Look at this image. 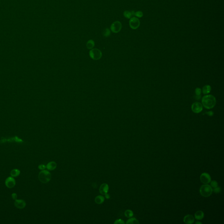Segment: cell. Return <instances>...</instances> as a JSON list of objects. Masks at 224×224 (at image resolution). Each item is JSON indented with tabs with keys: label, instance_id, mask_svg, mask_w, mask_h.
Listing matches in <instances>:
<instances>
[{
	"label": "cell",
	"instance_id": "6da1fadb",
	"mask_svg": "<svg viewBox=\"0 0 224 224\" xmlns=\"http://www.w3.org/2000/svg\"><path fill=\"white\" fill-rule=\"evenodd\" d=\"M202 103L203 106L207 109H211L216 105V100L214 96L212 95H205L202 98Z\"/></svg>",
	"mask_w": 224,
	"mask_h": 224
},
{
	"label": "cell",
	"instance_id": "7a4b0ae2",
	"mask_svg": "<svg viewBox=\"0 0 224 224\" xmlns=\"http://www.w3.org/2000/svg\"><path fill=\"white\" fill-rule=\"evenodd\" d=\"M38 178L39 181L42 183H48L51 180V173L48 171L43 170L39 173Z\"/></svg>",
	"mask_w": 224,
	"mask_h": 224
},
{
	"label": "cell",
	"instance_id": "3957f363",
	"mask_svg": "<svg viewBox=\"0 0 224 224\" xmlns=\"http://www.w3.org/2000/svg\"><path fill=\"white\" fill-rule=\"evenodd\" d=\"M213 192L212 187L208 184H205L202 185L200 187V194L203 197H209L212 195Z\"/></svg>",
	"mask_w": 224,
	"mask_h": 224
},
{
	"label": "cell",
	"instance_id": "277c9868",
	"mask_svg": "<svg viewBox=\"0 0 224 224\" xmlns=\"http://www.w3.org/2000/svg\"><path fill=\"white\" fill-rule=\"evenodd\" d=\"M122 29V24L119 21H117L112 23L110 26V30L112 32L117 33L119 32Z\"/></svg>",
	"mask_w": 224,
	"mask_h": 224
},
{
	"label": "cell",
	"instance_id": "5b68a950",
	"mask_svg": "<svg viewBox=\"0 0 224 224\" xmlns=\"http://www.w3.org/2000/svg\"><path fill=\"white\" fill-rule=\"evenodd\" d=\"M89 55L91 58L94 60H99L102 56L101 51L96 48L92 49L89 52Z\"/></svg>",
	"mask_w": 224,
	"mask_h": 224
},
{
	"label": "cell",
	"instance_id": "8992f818",
	"mask_svg": "<svg viewBox=\"0 0 224 224\" xmlns=\"http://www.w3.org/2000/svg\"><path fill=\"white\" fill-rule=\"evenodd\" d=\"M140 22L139 19L136 17H132L130 20L129 25L132 29H137L140 26Z\"/></svg>",
	"mask_w": 224,
	"mask_h": 224
},
{
	"label": "cell",
	"instance_id": "52a82bcc",
	"mask_svg": "<svg viewBox=\"0 0 224 224\" xmlns=\"http://www.w3.org/2000/svg\"><path fill=\"white\" fill-rule=\"evenodd\" d=\"M191 109L194 113H199L203 110V105L199 102H194L192 105Z\"/></svg>",
	"mask_w": 224,
	"mask_h": 224
},
{
	"label": "cell",
	"instance_id": "ba28073f",
	"mask_svg": "<svg viewBox=\"0 0 224 224\" xmlns=\"http://www.w3.org/2000/svg\"><path fill=\"white\" fill-rule=\"evenodd\" d=\"M200 180L202 183H203L205 184H207L211 182V177L209 174L204 173H202L200 175Z\"/></svg>",
	"mask_w": 224,
	"mask_h": 224
},
{
	"label": "cell",
	"instance_id": "9c48e42d",
	"mask_svg": "<svg viewBox=\"0 0 224 224\" xmlns=\"http://www.w3.org/2000/svg\"><path fill=\"white\" fill-rule=\"evenodd\" d=\"M5 184L7 188H12L15 187L16 182L13 177H8L5 180Z\"/></svg>",
	"mask_w": 224,
	"mask_h": 224
},
{
	"label": "cell",
	"instance_id": "30bf717a",
	"mask_svg": "<svg viewBox=\"0 0 224 224\" xmlns=\"http://www.w3.org/2000/svg\"><path fill=\"white\" fill-rule=\"evenodd\" d=\"M14 205L15 207L19 209H23L26 206V202L23 200H15Z\"/></svg>",
	"mask_w": 224,
	"mask_h": 224
},
{
	"label": "cell",
	"instance_id": "8fae6325",
	"mask_svg": "<svg viewBox=\"0 0 224 224\" xmlns=\"http://www.w3.org/2000/svg\"><path fill=\"white\" fill-rule=\"evenodd\" d=\"M183 221L186 224H192L194 222V218L192 215L188 214L184 218Z\"/></svg>",
	"mask_w": 224,
	"mask_h": 224
},
{
	"label": "cell",
	"instance_id": "7c38bea8",
	"mask_svg": "<svg viewBox=\"0 0 224 224\" xmlns=\"http://www.w3.org/2000/svg\"><path fill=\"white\" fill-rule=\"evenodd\" d=\"M109 190V186L106 183H103L100 186V192L102 194L104 195L107 193Z\"/></svg>",
	"mask_w": 224,
	"mask_h": 224
},
{
	"label": "cell",
	"instance_id": "4fadbf2b",
	"mask_svg": "<svg viewBox=\"0 0 224 224\" xmlns=\"http://www.w3.org/2000/svg\"><path fill=\"white\" fill-rule=\"evenodd\" d=\"M56 164L54 162H50L47 164L46 168L49 170H53L56 167Z\"/></svg>",
	"mask_w": 224,
	"mask_h": 224
},
{
	"label": "cell",
	"instance_id": "5bb4252c",
	"mask_svg": "<svg viewBox=\"0 0 224 224\" xmlns=\"http://www.w3.org/2000/svg\"><path fill=\"white\" fill-rule=\"evenodd\" d=\"M195 218L198 220H200L204 218V213L201 211H198L195 213Z\"/></svg>",
	"mask_w": 224,
	"mask_h": 224
},
{
	"label": "cell",
	"instance_id": "9a60e30c",
	"mask_svg": "<svg viewBox=\"0 0 224 224\" xmlns=\"http://www.w3.org/2000/svg\"><path fill=\"white\" fill-rule=\"evenodd\" d=\"M105 198L102 196H98L95 197V202L97 204H101L104 201Z\"/></svg>",
	"mask_w": 224,
	"mask_h": 224
},
{
	"label": "cell",
	"instance_id": "2e32d148",
	"mask_svg": "<svg viewBox=\"0 0 224 224\" xmlns=\"http://www.w3.org/2000/svg\"><path fill=\"white\" fill-rule=\"evenodd\" d=\"M195 99L197 100H199L200 99L201 97V90L200 88H196L195 91Z\"/></svg>",
	"mask_w": 224,
	"mask_h": 224
},
{
	"label": "cell",
	"instance_id": "e0dca14e",
	"mask_svg": "<svg viewBox=\"0 0 224 224\" xmlns=\"http://www.w3.org/2000/svg\"><path fill=\"white\" fill-rule=\"evenodd\" d=\"M20 174V171L18 169H14L11 171L10 174L12 177H17Z\"/></svg>",
	"mask_w": 224,
	"mask_h": 224
},
{
	"label": "cell",
	"instance_id": "ac0fdd59",
	"mask_svg": "<svg viewBox=\"0 0 224 224\" xmlns=\"http://www.w3.org/2000/svg\"><path fill=\"white\" fill-rule=\"evenodd\" d=\"M211 91V87L209 85H205L203 88L202 92L204 94H207L210 93Z\"/></svg>",
	"mask_w": 224,
	"mask_h": 224
},
{
	"label": "cell",
	"instance_id": "d6986e66",
	"mask_svg": "<svg viewBox=\"0 0 224 224\" xmlns=\"http://www.w3.org/2000/svg\"><path fill=\"white\" fill-rule=\"evenodd\" d=\"M94 46H95V43L92 39L89 40L86 44V46H87V48L88 49H93Z\"/></svg>",
	"mask_w": 224,
	"mask_h": 224
},
{
	"label": "cell",
	"instance_id": "ffe728a7",
	"mask_svg": "<svg viewBox=\"0 0 224 224\" xmlns=\"http://www.w3.org/2000/svg\"><path fill=\"white\" fill-rule=\"evenodd\" d=\"M127 224H139V222L137 219L134 218H132L127 221Z\"/></svg>",
	"mask_w": 224,
	"mask_h": 224
},
{
	"label": "cell",
	"instance_id": "44dd1931",
	"mask_svg": "<svg viewBox=\"0 0 224 224\" xmlns=\"http://www.w3.org/2000/svg\"><path fill=\"white\" fill-rule=\"evenodd\" d=\"M125 215L127 218H131L134 215V213L131 210H127L125 212Z\"/></svg>",
	"mask_w": 224,
	"mask_h": 224
},
{
	"label": "cell",
	"instance_id": "7402d4cb",
	"mask_svg": "<svg viewBox=\"0 0 224 224\" xmlns=\"http://www.w3.org/2000/svg\"><path fill=\"white\" fill-rule=\"evenodd\" d=\"M110 30L108 28H106L103 32V36L106 37H109L110 35Z\"/></svg>",
	"mask_w": 224,
	"mask_h": 224
},
{
	"label": "cell",
	"instance_id": "603a6c76",
	"mask_svg": "<svg viewBox=\"0 0 224 224\" xmlns=\"http://www.w3.org/2000/svg\"><path fill=\"white\" fill-rule=\"evenodd\" d=\"M124 15L125 18H126L127 19H130L132 16L131 12L128 11H124Z\"/></svg>",
	"mask_w": 224,
	"mask_h": 224
},
{
	"label": "cell",
	"instance_id": "cb8c5ba5",
	"mask_svg": "<svg viewBox=\"0 0 224 224\" xmlns=\"http://www.w3.org/2000/svg\"><path fill=\"white\" fill-rule=\"evenodd\" d=\"M211 186H212V187L214 188L218 187V183H217V181H216L215 180L212 181H211Z\"/></svg>",
	"mask_w": 224,
	"mask_h": 224
},
{
	"label": "cell",
	"instance_id": "d4e9b609",
	"mask_svg": "<svg viewBox=\"0 0 224 224\" xmlns=\"http://www.w3.org/2000/svg\"><path fill=\"white\" fill-rule=\"evenodd\" d=\"M135 15L137 17L141 18L143 16V13L141 11H138V12H135Z\"/></svg>",
	"mask_w": 224,
	"mask_h": 224
},
{
	"label": "cell",
	"instance_id": "484cf974",
	"mask_svg": "<svg viewBox=\"0 0 224 224\" xmlns=\"http://www.w3.org/2000/svg\"><path fill=\"white\" fill-rule=\"evenodd\" d=\"M213 191H214V192L215 193H219L221 191V189L219 187H217L214 188V190H213Z\"/></svg>",
	"mask_w": 224,
	"mask_h": 224
},
{
	"label": "cell",
	"instance_id": "4316f807",
	"mask_svg": "<svg viewBox=\"0 0 224 224\" xmlns=\"http://www.w3.org/2000/svg\"><path fill=\"white\" fill-rule=\"evenodd\" d=\"M114 224H124V222L121 219H118L115 221Z\"/></svg>",
	"mask_w": 224,
	"mask_h": 224
},
{
	"label": "cell",
	"instance_id": "83f0119b",
	"mask_svg": "<svg viewBox=\"0 0 224 224\" xmlns=\"http://www.w3.org/2000/svg\"><path fill=\"white\" fill-rule=\"evenodd\" d=\"M38 168H39L40 170H44L46 168V166H45L44 165H43V164H41V165H40L38 166Z\"/></svg>",
	"mask_w": 224,
	"mask_h": 224
},
{
	"label": "cell",
	"instance_id": "f1b7e54d",
	"mask_svg": "<svg viewBox=\"0 0 224 224\" xmlns=\"http://www.w3.org/2000/svg\"><path fill=\"white\" fill-rule=\"evenodd\" d=\"M12 198L13 200H16L17 198V194L15 193H13L12 194Z\"/></svg>",
	"mask_w": 224,
	"mask_h": 224
},
{
	"label": "cell",
	"instance_id": "f546056e",
	"mask_svg": "<svg viewBox=\"0 0 224 224\" xmlns=\"http://www.w3.org/2000/svg\"><path fill=\"white\" fill-rule=\"evenodd\" d=\"M207 113H209V114H207L209 115L210 116H212L213 115V112H212V111H211V112H207Z\"/></svg>",
	"mask_w": 224,
	"mask_h": 224
},
{
	"label": "cell",
	"instance_id": "4dcf8cb0",
	"mask_svg": "<svg viewBox=\"0 0 224 224\" xmlns=\"http://www.w3.org/2000/svg\"><path fill=\"white\" fill-rule=\"evenodd\" d=\"M105 197H106V198L107 199H109L110 198V195H109L108 194L106 193V194H105Z\"/></svg>",
	"mask_w": 224,
	"mask_h": 224
},
{
	"label": "cell",
	"instance_id": "1f68e13d",
	"mask_svg": "<svg viewBox=\"0 0 224 224\" xmlns=\"http://www.w3.org/2000/svg\"><path fill=\"white\" fill-rule=\"evenodd\" d=\"M131 12V14L132 15V16H133V15H135V12L134 11H132V12Z\"/></svg>",
	"mask_w": 224,
	"mask_h": 224
},
{
	"label": "cell",
	"instance_id": "d6a6232c",
	"mask_svg": "<svg viewBox=\"0 0 224 224\" xmlns=\"http://www.w3.org/2000/svg\"><path fill=\"white\" fill-rule=\"evenodd\" d=\"M202 224V223H201V222H196V224Z\"/></svg>",
	"mask_w": 224,
	"mask_h": 224
}]
</instances>
